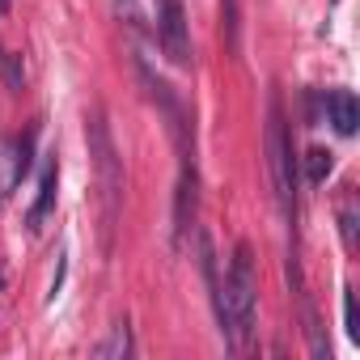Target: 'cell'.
Masks as SVG:
<instances>
[{"label": "cell", "mask_w": 360, "mask_h": 360, "mask_svg": "<svg viewBox=\"0 0 360 360\" xmlns=\"http://www.w3.org/2000/svg\"><path fill=\"white\" fill-rule=\"evenodd\" d=\"M157 39L174 68H191V34H187L183 0H157Z\"/></svg>", "instance_id": "277c9868"}, {"label": "cell", "mask_w": 360, "mask_h": 360, "mask_svg": "<svg viewBox=\"0 0 360 360\" xmlns=\"http://www.w3.org/2000/svg\"><path fill=\"white\" fill-rule=\"evenodd\" d=\"M89 157H94V169H98V200H102V246L110 250V233H115V221H119V191H123V169H119V157H115V140L106 131V119L102 110L94 106L89 115Z\"/></svg>", "instance_id": "7a4b0ae2"}, {"label": "cell", "mask_w": 360, "mask_h": 360, "mask_svg": "<svg viewBox=\"0 0 360 360\" xmlns=\"http://www.w3.org/2000/svg\"><path fill=\"white\" fill-rule=\"evenodd\" d=\"M131 322L127 318H119V322H110V330H106V339L102 343H94V356L98 360H127L131 356Z\"/></svg>", "instance_id": "52a82bcc"}, {"label": "cell", "mask_w": 360, "mask_h": 360, "mask_svg": "<svg viewBox=\"0 0 360 360\" xmlns=\"http://www.w3.org/2000/svg\"><path fill=\"white\" fill-rule=\"evenodd\" d=\"M9 5H13V0H0V13H9Z\"/></svg>", "instance_id": "9a60e30c"}, {"label": "cell", "mask_w": 360, "mask_h": 360, "mask_svg": "<svg viewBox=\"0 0 360 360\" xmlns=\"http://www.w3.org/2000/svg\"><path fill=\"white\" fill-rule=\"evenodd\" d=\"M326 110H330V123H335L339 136H356V127H360V102H356L352 89L326 94Z\"/></svg>", "instance_id": "8992f818"}, {"label": "cell", "mask_w": 360, "mask_h": 360, "mask_svg": "<svg viewBox=\"0 0 360 360\" xmlns=\"http://www.w3.org/2000/svg\"><path fill=\"white\" fill-rule=\"evenodd\" d=\"M115 13L127 18L131 26H140V9H136V0H115Z\"/></svg>", "instance_id": "4fadbf2b"}, {"label": "cell", "mask_w": 360, "mask_h": 360, "mask_svg": "<svg viewBox=\"0 0 360 360\" xmlns=\"http://www.w3.org/2000/svg\"><path fill=\"white\" fill-rule=\"evenodd\" d=\"M34 140H39V123H30L26 140L18 144V161H13V178H18V183H22V178L30 174V165H34Z\"/></svg>", "instance_id": "9c48e42d"}, {"label": "cell", "mask_w": 360, "mask_h": 360, "mask_svg": "<svg viewBox=\"0 0 360 360\" xmlns=\"http://www.w3.org/2000/svg\"><path fill=\"white\" fill-rule=\"evenodd\" d=\"M267 169L276 183V200L284 221H292V144H288V123H284V102L280 94H271L267 102Z\"/></svg>", "instance_id": "3957f363"}, {"label": "cell", "mask_w": 360, "mask_h": 360, "mask_svg": "<svg viewBox=\"0 0 360 360\" xmlns=\"http://www.w3.org/2000/svg\"><path fill=\"white\" fill-rule=\"evenodd\" d=\"M330 165H335V161H330L326 148H309V153H305V178H309L314 187H322L326 178H330Z\"/></svg>", "instance_id": "ba28073f"}, {"label": "cell", "mask_w": 360, "mask_h": 360, "mask_svg": "<svg viewBox=\"0 0 360 360\" xmlns=\"http://www.w3.org/2000/svg\"><path fill=\"white\" fill-rule=\"evenodd\" d=\"M56 187H60V161L51 157V161H47V169H43L39 195H34V204H30V212H26V229H43L47 212L56 208Z\"/></svg>", "instance_id": "5b68a950"}, {"label": "cell", "mask_w": 360, "mask_h": 360, "mask_svg": "<svg viewBox=\"0 0 360 360\" xmlns=\"http://www.w3.org/2000/svg\"><path fill=\"white\" fill-rule=\"evenodd\" d=\"M5 81H9V89H22V81H26L22 56H5Z\"/></svg>", "instance_id": "7c38bea8"}, {"label": "cell", "mask_w": 360, "mask_h": 360, "mask_svg": "<svg viewBox=\"0 0 360 360\" xmlns=\"http://www.w3.org/2000/svg\"><path fill=\"white\" fill-rule=\"evenodd\" d=\"M255 301H259V276H255V255L250 246L242 242L233 250V263H229V280L217 297V318H221V330L229 339L233 352H246L250 347V335H255Z\"/></svg>", "instance_id": "6da1fadb"}, {"label": "cell", "mask_w": 360, "mask_h": 360, "mask_svg": "<svg viewBox=\"0 0 360 360\" xmlns=\"http://www.w3.org/2000/svg\"><path fill=\"white\" fill-rule=\"evenodd\" d=\"M343 322H347V339L360 343V326H356V292L343 288Z\"/></svg>", "instance_id": "8fae6325"}, {"label": "cell", "mask_w": 360, "mask_h": 360, "mask_svg": "<svg viewBox=\"0 0 360 360\" xmlns=\"http://www.w3.org/2000/svg\"><path fill=\"white\" fill-rule=\"evenodd\" d=\"M64 271H68V255H60V267H56V280H51V297H47V301L60 297V288H64Z\"/></svg>", "instance_id": "5bb4252c"}, {"label": "cell", "mask_w": 360, "mask_h": 360, "mask_svg": "<svg viewBox=\"0 0 360 360\" xmlns=\"http://www.w3.org/2000/svg\"><path fill=\"white\" fill-rule=\"evenodd\" d=\"M356 225H360V217H356V191H343V204H339V229H343V242H347V246H356Z\"/></svg>", "instance_id": "30bf717a"}]
</instances>
